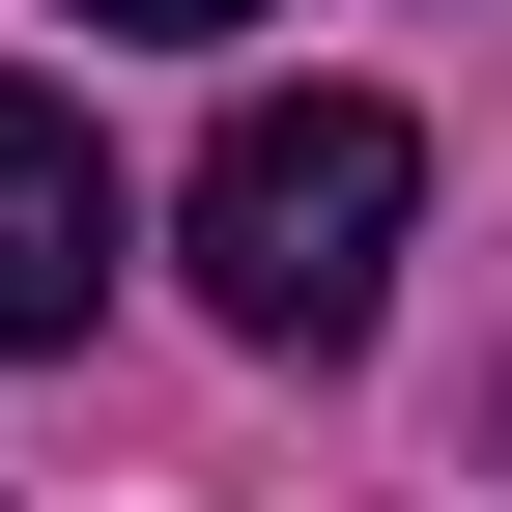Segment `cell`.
<instances>
[{
	"mask_svg": "<svg viewBox=\"0 0 512 512\" xmlns=\"http://www.w3.org/2000/svg\"><path fill=\"white\" fill-rule=\"evenodd\" d=\"M399 228H427V114L399 86H256L228 143H200V313L228 342H370V285H399Z\"/></svg>",
	"mask_w": 512,
	"mask_h": 512,
	"instance_id": "1",
	"label": "cell"
},
{
	"mask_svg": "<svg viewBox=\"0 0 512 512\" xmlns=\"http://www.w3.org/2000/svg\"><path fill=\"white\" fill-rule=\"evenodd\" d=\"M86 313H114V143L0 86V342H86Z\"/></svg>",
	"mask_w": 512,
	"mask_h": 512,
	"instance_id": "2",
	"label": "cell"
},
{
	"mask_svg": "<svg viewBox=\"0 0 512 512\" xmlns=\"http://www.w3.org/2000/svg\"><path fill=\"white\" fill-rule=\"evenodd\" d=\"M57 29H256V0H57Z\"/></svg>",
	"mask_w": 512,
	"mask_h": 512,
	"instance_id": "3",
	"label": "cell"
}]
</instances>
